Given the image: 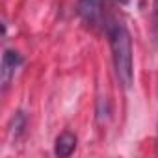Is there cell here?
Returning <instances> with one entry per match:
<instances>
[{
  "instance_id": "cell-1",
  "label": "cell",
  "mask_w": 158,
  "mask_h": 158,
  "mask_svg": "<svg viewBox=\"0 0 158 158\" xmlns=\"http://www.w3.org/2000/svg\"><path fill=\"white\" fill-rule=\"evenodd\" d=\"M108 37H110V47H112V58H114V67H115V76L123 84V88L132 86L134 78V61H132V39L128 30L114 23L108 26Z\"/></svg>"
},
{
  "instance_id": "cell-2",
  "label": "cell",
  "mask_w": 158,
  "mask_h": 158,
  "mask_svg": "<svg viewBox=\"0 0 158 158\" xmlns=\"http://www.w3.org/2000/svg\"><path fill=\"white\" fill-rule=\"evenodd\" d=\"M78 15L82 17V21L88 26L99 28L104 21L102 0H78Z\"/></svg>"
},
{
  "instance_id": "cell-3",
  "label": "cell",
  "mask_w": 158,
  "mask_h": 158,
  "mask_svg": "<svg viewBox=\"0 0 158 158\" xmlns=\"http://www.w3.org/2000/svg\"><path fill=\"white\" fill-rule=\"evenodd\" d=\"M23 65V56L19 54V52H15V50H6L4 52V58H2V88L6 89L10 84H11V80L15 78V73H17V69Z\"/></svg>"
},
{
  "instance_id": "cell-4",
  "label": "cell",
  "mask_w": 158,
  "mask_h": 158,
  "mask_svg": "<svg viewBox=\"0 0 158 158\" xmlns=\"http://www.w3.org/2000/svg\"><path fill=\"white\" fill-rule=\"evenodd\" d=\"M74 149H76V136H74L73 132H63L61 136H58V139H56V149H54V152H56L58 156H61V158L71 156V154L74 152Z\"/></svg>"
},
{
  "instance_id": "cell-5",
  "label": "cell",
  "mask_w": 158,
  "mask_h": 158,
  "mask_svg": "<svg viewBox=\"0 0 158 158\" xmlns=\"http://www.w3.org/2000/svg\"><path fill=\"white\" fill-rule=\"evenodd\" d=\"M156 15H158V0H156Z\"/></svg>"
}]
</instances>
